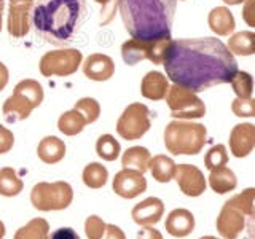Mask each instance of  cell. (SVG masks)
I'll return each instance as SVG.
<instances>
[{"mask_svg":"<svg viewBox=\"0 0 255 239\" xmlns=\"http://www.w3.org/2000/svg\"><path fill=\"white\" fill-rule=\"evenodd\" d=\"M166 77L174 85L201 93L212 86L230 83L238 72V62L219 38L172 40L163 62Z\"/></svg>","mask_w":255,"mask_h":239,"instance_id":"1","label":"cell"},{"mask_svg":"<svg viewBox=\"0 0 255 239\" xmlns=\"http://www.w3.org/2000/svg\"><path fill=\"white\" fill-rule=\"evenodd\" d=\"M86 18V0H37L32 27L46 43L66 46L80 34Z\"/></svg>","mask_w":255,"mask_h":239,"instance_id":"2","label":"cell"},{"mask_svg":"<svg viewBox=\"0 0 255 239\" xmlns=\"http://www.w3.org/2000/svg\"><path fill=\"white\" fill-rule=\"evenodd\" d=\"M123 24L132 38L171 37L175 0H117Z\"/></svg>","mask_w":255,"mask_h":239,"instance_id":"3","label":"cell"},{"mask_svg":"<svg viewBox=\"0 0 255 239\" xmlns=\"http://www.w3.org/2000/svg\"><path fill=\"white\" fill-rule=\"evenodd\" d=\"M207 139L206 126L191 120H172L164 127V145L172 155H198Z\"/></svg>","mask_w":255,"mask_h":239,"instance_id":"4","label":"cell"},{"mask_svg":"<svg viewBox=\"0 0 255 239\" xmlns=\"http://www.w3.org/2000/svg\"><path fill=\"white\" fill-rule=\"evenodd\" d=\"M74 190L67 182H40L30 191V203L37 211H64L72 204Z\"/></svg>","mask_w":255,"mask_h":239,"instance_id":"5","label":"cell"},{"mask_svg":"<svg viewBox=\"0 0 255 239\" xmlns=\"http://www.w3.org/2000/svg\"><path fill=\"white\" fill-rule=\"evenodd\" d=\"M171 45V37H163L156 40L131 38L122 45V58L128 66H135L143 59H148L156 66H161L167 53H169Z\"/></svg>","mask_w":255,"mask_h":239,"instance_id":"6","label":"cell"},{"mask_svg":"<svg viewBox=\"0 0 255 239\" xmlns=\"http://www.w3.org/2000/svg\"><path fill=\"white\" fill-rule=\"evenodd\" d=\"M164 99L171 110V117L175 120H196L206 115L204 102L188 88L172 85Z\"/></svg>","mask_w":255,"mask_h":239,"instance_id":"7","label":"cell"},{"mask_svg":"<svg viewBox=\"0 0 255 239\" xmlns=\"http://www.w3.org/2000/svg\"><path fill=\"white\" fill-rule=\"evenodd\" d=\"M82 61L83 56L77 48L53 50L42 56L38 69L43 77H69L78 70Z\"/></svg>","mask_w":255,"mask_h":239,"instance_id":"8","label":"cell"},{"mask_svg":"<svg viewBox=\"0 0 255 239\" xmlns=\"http://www.w3.org/2000/svg\"><path fill=\"white\" fill-rule=\"evenodd\" d=\"M150 110L145 104H129L117 121V132L125 140H137L150 129Z\"/></svg>","mask_w":255,"mask_h":239,"instance_id":"9","label":"cell"},{"mask_svg":"<svg viewBox=\"0 0 255 239\" xmlns=\"http://www.w3.org/2000/svg\"><path fill=\"white\" fill-rule=\"evenodd\" d=\"M34 0H8L6 30L13 38H22L32 27Z\"/></svg>","mask_w":255,"mask_h":239,"instance_id":"10","label":"cell"},{"mask_svg":"<svg viewBox=\"0 0 255 239\" xmlns=\"http://www.w3.org/2000/svg\"><path fill=\"white\" fill-rule=\"evenodd\" d=\"M174 179L177 182L182 193L190 198L201 196L207 187L203 171L193 164H177Z\"/></svg>","mask_w":255,"mask_h":239,"instance_id":"11","label":"cell"},{"mask_svg":"<svg viewBox=\"0 0 255 239\" xmlns=\"http://www.w3.org/2000/svg\"><path fill=\"white\" fill-rule=\"evenodd\" d=\"M112 187H114V191L118 196L132 199L147 190V180L142 172L129 169V167H123L122 171L117 172Z\"/></svg>","mask_w":255,"mask_h":239,"instance_id":"12","label":"cell"},{"mask_svg":"<svg viewBox=\"0 0 255 239\" xmlns=\"http://www.w3.org/2000/svg\"><path fill=\"white\" fill-rule=\"evenodd\" d=\"M215 227L223 239H238L246 230V215L239 212L236 207L225 203L220 209Z\"/></svg>","mask_w":255,"mask_h":239,"instance_id":"13","label":"cell"},{"mask_svg":"<svg viewBox=\"0 0 255 239\" xmlns=\"http://www.w3.org/2000/svg\"><path fill=\"white\" fill-rule=\"evenodd\" d=\"M255 148V124L239 123L230 132V151L236 158H246Z\"/></svg>","mask_w":255,"mask_h":239,"instance_id":"14","label":"cell"},{"mask_svg":"<svg viewBox=\"0 0 255 239\" xmlns=\"http://www.w3.org/2000/svg\"><path fill=\"white\" fill-rule=\"evenodd\" d=\"M83 75L93 82H107L115 74V62L107 54H90L82 64Z\"/></svg>","mask_w":255,"mask_h":239,"instance_id":"15","label":"cell"},{"mask_svg":"<svg viewBox=\"0 0 255 239\" xmlns=\"http://www.w3.org/2000/svg\"><path fill=\"white\" fill-rule=\"evenodd\" d=\"M164 215V203L159 198L150 196L132 207L131 217L140 227H151Z\"/></svg>","mask_w":255,"mask_h":239,"instance_id":"16","label":"cell"},{"mask_svg":"<svg viewBox=\"0 0 255 239\" xmlns=\"http://www.w3.org/2000/svg\"><path fill=\"white\" fill-rule=\"evenodd\" d=\"M195 215L188 209H174L166 219V231L174 238H187L195 230Z\"/></svg>","mask_w":255,"mask_h":239,"instance_id":"17","label":"cell"},{"mask_svg":"<svg viewBox=\"0 0 255 239\" xmlns=\"http://www.w3.org/2000/svg\"><path fill=\"white\" fill-rule=\"evenodd\" d=\"M34 109L35 106L29 99L24 98L22 94L13 91L10 98L3 102L2 112L6 121L16 123V121H22V120H27Z\"/></svg>","mask_w":255,"mask_h":239,"instance_id":"18","label":"cell"},{"mask_svg":"<svg viewBox=\"0 0 255 239\" xmlns=\"http://www.w3.org/2000/svg\"><path fill=\"white\" fill-rule=\"evenodd\" d=\"M167 90H169V82H167V77L163 75L161 72L158 70H151L145 77L142 78L140 83V93L145 99L150 101H161L166 98Z\"/></svg>","mask_w":255,"mask_h":239,"instance_id":"19","label":"cell"},{"mask_svg":"<svg viewBox=\"0 0 255 239\" xmlns=\"http://www.w3.org/2000/svg\"><path fill=\"white\" fill-rule=\"evenodd\" d=\"M207 24H209V27L214 34H217L220 37L231 35L235 32V27H236L235 16L227 6L212 8L209 16H207Z\"/></svg>","mask_w":255,"mask_h":239,"instance_id":"20","label":"cell"},{"mask_svg":"<svg viewBox=\"0 0 255 239\" xmlns=\"http://www.w3.org/2000/svg\"><path fill=\"white\" fill-rule=\"evenodd\" d=\"M37 155L46 164H56L66 156V143L56 135H48L40 140L37 147Z\"/></svg>","mask_w":255,"mask_h":239,"instance_id":"21","label":"cell"},{"mask_svg":"<svg viewBox=\"0 0 255 239\" xmlns=\"http://www.w3.org/2000/svg\"><path fill=\"white\" fill-rule=\"evenodd\" d=\"M207 180H209V187L212 188V191H215L217 195L230 193V191H233L238 187L236 174L227 166L212 169Z\"/></svg>","mask_w":255,"mask_h":239,"instance_id":"22","label":"cell"},{"mask_svg":"<svg viewBox=\"0 0 255 239\" xmlns=\"http://www.w3.org/2000/svg\"><path fill=\"white\" fill-rule=\"evenodd\" d=\"M227 48L231 54L236 56H251L255 54V32L241 30L231 34L228 38Z\"/></svg>","mask_w":255,"mask_h":239,"instance_id":"23","label":"cell"},{"mask_svg":"<svg viewBox=\"0 0 255 239\" xmlns=\"http://www.w3.org/2000/svg\"><path fill=\"white\" fill-rule=\"evenodd\" d=\"M175 167L177 164L174 163V159L166 156V155H156L150 159V166L148 169L153 175V179L159 183H167L174 179L175 174Z\"/></svg>","mask_w":255,"mask_h":239,"instance_id":"24","label":"cell"},{"mask_svg":"<svg viewBox=\"0 0 255 239\" xmlns=\"http://www.w3.org/2000/svg\"><path fill=\"white\" fill-rule=\"evenodd\" d=\"M150 159H151V155H150L148 148H145V147H131L123 153L122 166L123 167H129V169H135V171H139V172L143 174V172L148 171Z\"/></svg>","mask_w":255,"mask_h":239,"instance_id":"25","label":"cell"},{"mask_svg":"<svg viewBox=\"0 0 255 239\" xmlns=\"http://www.w3.org/2000/svg\"><path fill=\"white\" fill-rule=\"evenodd\" d=\"M48 236H50V223L42 217H37L16 231L13 239H48Z\"/></svg>","mask_w":255,"mask_h":239,"instance_id":"26","label":"cell"},{"mask_svg":"<svg viewBox=\"0 0 255 239\" xmlns=\"http://www.w3.org/2000/svg\"><path fill=\"white\" fill-rule=\"evenodd\" d=\"M24 188L22 179L18 177V174L13 167H2L0 169V195L11 198L19 195Z\"/></svg>","mask_w":255,"mask_h":239,"instance_id":"27","label":"cell"},{"mask_svg":"<svg viewBox=\"0 0 255 239\" xmlns=\"http://www.w3.org/2000/svg\"><path fill=\"white\" fill-rule=\"evenodd\" d=\"M85 118L75 109L64 112L58 120V129L66 135H77L85 129Z\"/></svg>","mask_w":255,"mask_h":239,"instance_id":"28","label":"cell"},{"mask_svg":"<svg viewBox=\"0 0 255 239\" xmlns=\"http://www.w3.org/2000/svg\"><path fill=\"white\" fill-rule=\"evenodd\" d=\"M82 180L88 188H102L109 180V171L101 163H90L88 166H85Z\"/></svg>","mask_w":255,"mask_h":239,"instance_id":"29","label":"cell"},{"mask_svg":"<svg viewBox=\"0 0 255 239\" xmlns=\"http://www.w3.org/2000/svg\"><path fill=\"white\" fill-rule=\"evenodd\" d=\"M14 93H19L22 94L24 98L29 99L32 104L35 106V109L43 102V88L40 85L37 80H32V78H26V80H21V82L14 86Z\"/></svg>","mask_w":255,"mask_h":239,"instance_id":"30","label":"cell"},{"mask_svg":"<svg viewBox=\"0 0 255 239\" xmlns=\"http://www.w3.org/2000/svg\"><path fill=\"white\" fill-rule=\"evenodd\" d=\"M227 203L236 207L239 212H243L246 215V219L254 217L255 215V188L243 190L241 193L230 198Z\"/></svg>","mask_w":255,"mask_h":239,"instance_id":"31","label":"cell"},{"mask_svg":"<svg viewBox=\"0 0 255 239\" xmlns=\"http://www.w3.org/2000/svg\"><path fill=\"white\" fill-rule=\"evenodd\" d=\"M96 151L98 155L106 159V161H115V159L122 153V147H120L118 140L110 134H102L96 142Z\"/></svg>","mask_w":255,"mask_h":239,"instance_id":"32","label":"cell"},{"mask_svg":"<svg viewBox=\"0 0 255 239\" xmlns=\"http://www.w3.org/2000/svg\"><path fill=\"white\" fill-rule=\"evenodd\" d=\"M231 88H233L235 94L238 98L241 99H247V98H252V93H254V78L249 72H236L235 77L231 78L230 82Z\"/></svg>","mask_w":255,"mask_h":239,"instance_id":"33","label":"cell"},{"mask_svg":"<svg viewBox=\"0 0 255 239\" xmlns=\"http://www.w3.org/2000/svg\"><path fill=\"white\" fill-rule=\"evenodd\" d=\"M74 109L82 114V117L85 118L86 124L94 123L96 120L99 118V115H101L99 102L96 101V99H93V98H82V99H78Z\"/></svg>","mask_w":255,"mask_h":239,"instance_id":"34","label":"cell"},{"mask_svg":"<svg viewBox=\"0 0 255 239\" xmlns=\"http://www.w3.org/2000/svg\"><path fill=\"white\" fill-rule=\"evenodd\" d=\"M227 164H228V151H227V147L222 145V143L209 148V151H207L204 156V166L209 171L227 166Z\"/></svg>","mask_w":255,"mask_h":239,"instance_id":"35","label":"cell"},{"mask_svg":"<svg viewBox=\"0 0 255 239\" xmlns=\"http://www.w3.org/2000/svg\"><path fill=\"white\" fill-rule=\"evenodd\" d=\"M107 223L104 222L98 215H90L85 222V233L88 239H102L106 233Z\"/></svg>","mask_w":255,"mask_h":239,"instance_id":"36","label":"cell"},{"mask_svg":"<svg viewBox=\"0 0 255 239\" xmlns=\"http://www.w3.org/2000/svg\"><path fill=\"white\" fill-rule=\"evenodd\" d=\"M231 112L239 118L255 117V99L254 98H247V99L236 98L231 102Z\"/></svg>","mask_w":255,"mask_h":239,"instance_id":"37","label":"cell"},{"mask_svg":"<svg viewBox=\"0 0 255 239\" xmlns=\"http://www.w3.org/2000/svg\"><path fill=\"white\" fill-rule=\"evenodd\" d=\"M14 145V135L13 132L5 127L3 124H0V155L8 153Z\"/></svg>","mask_w":255,"mask_h":239,"instance_id":"38","label":"cell"},{"mask_svg":"<svg viewBox=\"0 0 255 239\" xmlns=\"http://www.w3.org/2000/svg\"><path fill=\"white\" fill-rule=\"evenodd\" d=\"M241 16L247 26L255 27V0H246Z\"/></svg>","mask_w":255,"mask_h":239,"instance_id":"39","label":"cell"},{"mask_svg":"<svg viewBox=\"0 0 255 239\" xmlns=\"http://www.w3.org/2000/svg\"><path fill=\"white\" fill-rule=\"evenodd\" d=\"M102 6V14L106 18L102 19V24H107L109 21L114 19V11H115V6H117V0H94Z\"/></svg>","mask_w":255,"mask_h":239,"instance_id":"40","label":"cell"},{"mask_svg":"<svg viewBox=\"0 0 255 239\" xmlns=\"http://www.w3.org/2000/svg\"><path fill=\"white\" fill-rule=\"evenodd\" d=\"M48 239H80V236L72 228H58L48 236Z\"/></svg>","mask_w":255,"mask_h":239,"instance_id":"41","label":"cell"},{"mask_svg":"<svg viewBox=\"0 0 255 239\" xmlns=\"http://www.w3.org/2000/svg\"><path fill=\"white\" fill-rule=\"evenodd\" d=\"M137 239H164V238L155 228H151V227H142V230H139V233H137Z\"/></svg>","mask_w":255,"mask_h":239,"instance_id":"42","label":"cell"},{"mask_svg":"<svg viewBox=\"0 0 255 239\" xmlns=\"http://www.w3.org/2000/svg\"><path fill=\"white\" fill-rule=\"evenodd\" d=\"M102 239H126V235H125V231L122 228H118L117 225H107Z\"/></svg>","mask_w":255,"mask_h":239,"instance_id":"43","label":"cell"},{"mask_svg":"<svg viewBox=\"0 0 255 239\" xmlns=\"http://www.w3.org/2000/svg\"><path fill=\"white\" fill-rule=\"evenodd\" d=\"M8 82H10V72H8V67L3 62H0V91L5 90Z\"/></svg>","mask_w":255,"mask_h":239,"instance_id":"44","label":"cell"},{"mask_svg":"<svg viewBox=\"0 0 255 239\" xmlns=\"http://www.w3.org/2000/svg\"><path fill=\"white\" fill-rule=\"evenodd\" d=\"M246 230H247V239H255V215L247 219Z\"/></svg>","mask_w":255,"mask_h":239,"instance_id":"45","label":"cell"},{"mask_svg":"<svg viewBox=\"0 0 255 239\" xmlns=\"http://www.w3.org/2000/svg\"><path fill=\"white\" fill-rule=\"evenodd\" d=\"M3 10H5V0H0V32H2V18H3Z\"/></svg>","mask_w":255,"mask_h":239,"instance_id":"46","label":"cell"},{"mask_svg":"<svg viewBox=\"0 0 255 239\" xmlns=\"http://www.w3.org/2000/svg\"><path fill=\"white\" fill-rule=\"evenodd\" d=\"M227 5H239V3H243V2H246V0H223Z\"/></svg>","mask_w":255,"mask_h":239,"instance_id":"47","label":"cell"},{"mask_svg":"<svg viewBox=\"0 0 255 239\" xmlns=\"http://www.w3.org/2000/svg\"><path fill=\"white\" fill-rule=\"evenodd\" d=\"M5 238V225H3V222L0 220V239H3Z\"/></svg>","mask_w":255,"mask_h":239,"instance_id":"48","label":"cell"},{"mask_svg":"<svg viewBox=\"0 0 255 239\" xmlns=\"http://www.w3.org/2000/svg\"><path fill=\"white\" fill-rule=\"evenodd\" d=\"M199 239H217L215 236H203V238H199Z\"/></svg>","mask_w":255,"mask_h":239,"instance_id":"49","label":"cell"}]
</instances>
